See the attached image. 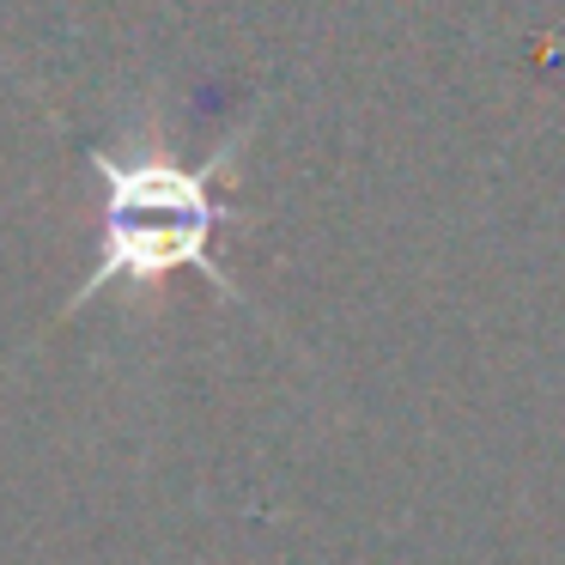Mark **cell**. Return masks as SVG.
<instances>
[{
	"label": "cell",
	"instance_id": "6da1fadb",
	"mask_svg": "<svg viewBox=\"0 0 565 565\" xmlns=\"http://www.w3.org/2000/svg\"><path fill=\"white\" fill-rule=\"evenodd\" d=\"M244 147H249V128H237L201 164H177L164 147H140V152L92 147V171H98V189H104L98 262L67 292V310H86L110 286H159L164 274H183V268L201 274L220 298H237V280L225 274L213 237H220V225H232L225 183H232Z\"/></svg>",
	"mask_w": 565,
	"mask_h": 565
}]
</instances>
